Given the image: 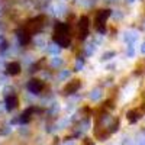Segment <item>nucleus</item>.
I'll use <instances>...</instances> for the list:
<instances>
[{"label":"nucleus","mask_w":145,"mask_h":145,"mask_svg":"<svg viewBox=\"0 0 145 145\" xmlns=\"http://www.w3.org/2000/svg\"><path fill=\"white\" fill-rule=\"evenodd\" d=\"M54 41L61 45V46H68L70 42H71V36H70V31H68V26L65 23H61L58 22L55 28H54Z\"/></svg>","instance_id":"1"},{"label":"nucleus","mask_w":145,"mask_h":145,"mask_svg":"<svg viewBox=\"0 0 145 145\" xmlns=\"http://www.w3.org/2000/svg\"><path fill=\"white\" fill-rule=\"evenodd\" d=\"M44 22H45V18L44 16H38V18H33L31 20L26 22V25L23 26L26 31H29L31 33H36V32H39L44 26Z\"/></svg>","instance_id":"2"},{"label":"nucleus","mask_w":145,"mask_h":145,"mask_svg":"<svg viewBox=\"0 0 145 145\" xmlns=\"http://www.w3.org/2000/svg\"><path fill=\"white\" fill-rule=\"evenodd\" d=\"M110 16V10L109 9H103L99 10L97 15H96V28L99 32H105V20Z\"/></svg>","instance_id":"3"},{"label":"nucleus","mask_w":145,"mask_h":145,"mask_svg":"<svg viewBox=\"0 0 145 145\" xmlns=\"http://www.w3.org/2000/svg\"><path fill=\"white\" fill-rule=\"evenodd\" d=\"M89 26H90L89 18L83 16V18L80 19V22H78V38H80V39H84V38L89 35Z\"/></svg>","instance_id":"4"},{"label":"nucleus","mask_w":145,"mask_h":145,"mask_svg":"<svg viewBox=\"0 0 145 145\" xmlns=\"http://www.w3.org/2000/svg\"><path fill=\"white\" fill-rule=\"evenodd\" d=\"M44 83L41 81V80H38V78H33V80H31L29 81V84H28V89L32 91V93H41L42 90H44Z\"/></svg>","instance_id":"5"},{"label":"nucleus","mask_w":145,"mask_h":145,"mask_svg":"<svg viewBox=\"0 0 145 145\" xmlns=\"http://www.w3.org/2000/svg\"><path fill=\"white\" fill-rule=\"evenodd\" d=\"M18 38H19L20 44L26 45V44H29L31 39H32V33H31L29 31H26L25 28H22V29L18 31Z\"/></svg>","instance_id":"6"},{"label":"nucleus","mask_w":145,"mask_h":145,"mask_svg":"<svg viewBox=\"0 0 145 145\" xmlns=\"http://www.w3.org/2000/svg\"><path fill=\"white\" fill-rule=\"evenodd\" d=\"M78 89H80V80H72L65 86L64 93L65 94H72V93H76Z\"/></svg>","instance_id":"7"},{"label":"nucleus","mask_w":145,"mask_h":145,"mask_svg":"<svg viewBox=\"0 0 145 145\" xmlns=\"http://www.w3.org/2000/svg\"><path fill=\"white\" fill-rule=\"evenodd\" d=\"M141 118H142V112L139 110V109H132V110L128 112V120H129L131 123L138 122Z\"/></svg>","instance_id":"8"},{"label":"nucleus","mask_w":145,"mask_h":145,"mask_svg":"<svg viewBox=\"0 0 145 145\" xmlns=\"http://www.w3.org/2000/svg\"><path fill=\"white\" fill-rule=\"evenodd\" d=\"M19 105V100L15 94H12V96H7V99H6V107H7V110H12V109H15L18 107Z\"/></svg>","instance_id":"9"},{"label":"nucleus","mask_w":145,"mask_h":145,"mask_svg":"<svg viewBox=\"0 0 145 145\" xmlns=\"http://www.w3.org/2000/svg\"><path fill=\"white\" fill-rule=\"evenodd\" d=\"M6 70H7V74L16 76V74H19V72H20V64L19 63H10L6 67Z\"/></svg>","instance_id":"10"},{"label":"nucleus","mask_w":145,"mask_h":145,"mask_svg":"<svg viewBox=\"0 0 145 145\" xmlns=\"http://www.w3.org/2000/svg\"><path fill=\"white\" fill-rule=\"evenodd\" d=\"M31 113H32V109H28V110L23 113L22 118H20L22 122H29V120H31Z\"/></svg>","instance_id":"11"},{"label":"nucleus","mask_w":145,"mask_h":145,"mask_svg":"<svg viewBox=\"0 0 145 145\" xmlns=\"http://www.w3.org/2000/svg\"><path fill=\"white\" fill-rule=\"evenodd\" d=\"M84 145H93V144H91L90 141H87V142H86V144H84Z\"/></svg>","instance_id":"12"}]
</instances>
